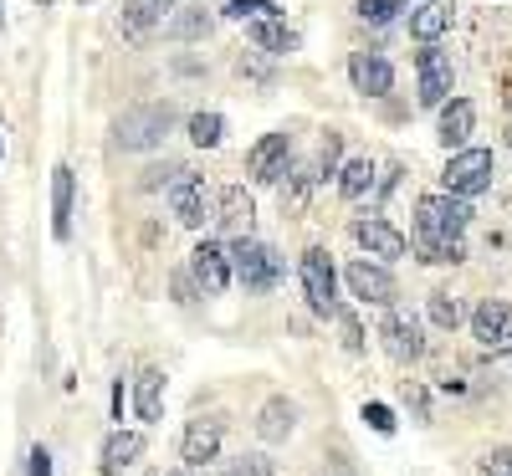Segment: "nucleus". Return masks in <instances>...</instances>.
Instances as JSON below:
<instances>
[{
    "label": "nucleus",
    "instance_id": "nucleus-22",
    "mask_svg": "<svg viewBox=\"0 0 512 476\" xmlns=\"http://www.w3.org/2000/svg\"><path fill=\"white\" fill-rule=\"evenodd\" d=\"M52 236L57 241L72 236V169L67 164L52 169Z\"/></svg>",
    "mask_w": 512,
    "mask_h": 476
},
{
    "label": "nucleus",
    "instance_id": "nucleus-25",
    "mask_svg": "<svg viewBox=\"0 0 512 476\" xmlns=\"http://www.w3.org/2000/svg\"><path fill=\"white\" fill-rule=\"evenodd\" d=\"M246 36L256 41V47H262V52H292L297 47V36L277 21V16H262V21H251L246 26Z\"/></svg>",
    "mask_w": 512,
    "mask_h": 476
},
{
    "label": "nucleus",
    "instance_id": "nucleus-4",
    "mask_svg": "<svg viewBox=\"0 0 512 476\" xmlns=\"http://www.w3.org/2000/svg\"><path fill=\"white\" fill-rule=\"evenodd\" d=\"M231 272H236L251 292H267V287H277V277H282V256H277L267 241L241 236V241H231Z\"/></svg>",
    "mask_w": 512,
    "mask_h": 476
},
{
    "label": "nucleus",
    "instance_id": "nucleus-33",
    "mask_svg": "<svg viewBox=\"0 0 512 476\" xmlns=\"http://www.w3.org/2000/svg\"><path fill=\"white\" fill-rule=\"evenodd\" d=\"M262 11L272 16L277 6H272V0H231V6H226V16H241V21H246V16H262Z\"/></svg>",
    "mask_w": 512,
    "mask_h": 476
},
{
    "label": "nucleus",
    "instance_id": "nucleus-27",
    "mask_svg": "<svg viewBox=\"0 0 512 476\" xmlns=\"http://www.w3.org/2000/svg\"><path fill=\"white\" fill-rule=\"evenodd\" d=\"M415 256L431 262V267H446V262H461L466 246L461 241H441V236H415Z\"/></svg>",
    "mask_w": 512,
    "mask_h": 476
},
{
    "label": "nucleus",
    "instance_id": "nucleus-1",
    "mask_svg": "<svg viewBox=\"0 0 512 476\" xmlns=\"http://www.w3.org/2000/svg\"><path fill=\"white\" fill-rule=\"evenodd\" d=\"M169 128H175V108H169V103H139V108L118 113V123H113V144L128 149V154L159 149V144L169 139Z\"/></svg>",
    "mask_w": 512,
    "mask_h": 476
},
{
    "label": "nucleus",
    "instance_id": "nucleus-3",
    "mask_svg": "<svg viewBox=\"0 0 512 476\" xmlns=\"http://www.w3.org/2000/svg\"><path fill=\"white\" fill-rule=\"evenodd\" d=\"M492 175H497V159H492V149H461V154H451V159H446V175H441V185H446V195L472 200V195L492 190Z\"/></svg>",
    "mask_w": 512,
    "mask_h": 476
},
{
    "label": "nucleus",
    "instance_id": "nucleus-12",
    "mask_svg": "<svg viewBox=\"0 0 512 476\" xmlns=\"http://www.w3.org/2000/svg\"><path fill=\"white\" fill-rule=\"evenodd\" d=\"M287 159H292V134H267L246 154V175L262 180V185H277L287 175Z\"/></svg>",
    "mask_w": 512,
    "mask_h": 476
},
{
    "label": "nucleus",
    "instance_id": "nucleus-13",
    "mask_svg": "<svg viewBox=\"0 0 512 476\" xmlns=\"http://www.w3.org/2000/svg\"><path fill=\"white\" fill-rule=\"evenodd\" d=\"M507 333H512V308L502 297H487L482 308L472 313V338L492 354V349H507Z\"/></svg>",
    "mask_w": 512,
    "mask_h": 476
},
{
    "label": "nucleus",
    "instance_id": "nucleus-19",
    "mask_svg": "<svg viewBox=\"0 0 512 476\" xmlns=\"http://www.w3.org/2000/svg\"><path fill=\"white\" fill-rule=\"evenodd\" d=\"M451 16H456V0H425L420 11H410V36L431 47V41L451 26Z\"/></svg>",
    "mask_w": 512,
    "mask_h": 476
},
{
    "label": "nucleus",
    "instance_id": "nucleus-28",
    "mask_svg": "<svg viewBox=\"0 0 512 476\" xmlns=\"http://www.w3.org/2000/svg\"><path fill=\"white\" fill-rule=\"evenodd\" d=\"M190 139H195L200 149H216V144L226 139V118H221V113H190Z\"/></svg>",
    "mask_w": 512,
    "mask_h": 476
},
{
    "label": "nucleus",
    "instance_id": "nucleus-36",
    "mask_svg": "<svg viewBox=\"0 0 512 476\" xmlns=\"http://www.w3.org/2000/svg\"><path fill=\"white\" fill-rule=\"evenodd\" d=\"M338 323H344V343H349V349H364V333H359V323L344 313V318H338Z\"/></svg>",
    "mask_w": 512,
    "mask_h": 476
},
{
    "label": "nucleus",
    "instance_id": "nucleus-38",
    "mask_svg": "<svg viewBox=\"0 0 512 476\" xmlns=\"http://www.w3.org/2000/svg\"><path fill=\"white\" fill-rule=\"evenodd\" d=\"M507 149H512V128H507Z\"/></svg>",
    "mask_w": 512,
    "mask_h": 476
},
{
    "label": "nucleus",
    "instance_id": "nucleus-18",
    "mask_svg": "<svg viewBox=\"0 0 512 476\" xmlns=\"http://www.w3.org/2000/svg\"><path fill=\"white\" fill-rule=\"evenodd\" d=\"M144 456V436H139V430H113V436L103 441V476H118L123 466H134Z\"/></svg>",
    "mask_w": 512,
    "mask_h": 476
},
{
    "label": "nucleus",
    "instance_id": "nucleus-7",
    "mask_svg": "<svg viewBox=\"0 0 512 476\" xmlns=\"http://www.w3.org/2000/svg\"><path fill=\"white\" fill-rule=\"evenodd\" d=\"M349 292L359 297V302H369V308H395V297H400V282L384 272L379 262H354L349 272Z\"/></svg>",
    "mask_w": 512,
    "mask_h": 476
},
{
    "label": "nucleus",
    "instance_id": "nucleus-20",
    "mask_svg": "<svg viewBox=\"0 0 512 476\" xmlns=\"http://www.w3.org/2000/svg\"><path fill=\"white\" fill-rule=\"evenodd\" d=\"M292 425H297V405L292 400H267L262 405V415H256V436H262L267 446H277V441H287L292 436Z\"/></svg>",
    "mask_w": 512,
    "mask_h": 476
},
{
    "label": "nucleus",
    "instance_id": "nucleus-6",
    "mask_svg": "<svg viewBox=\"0 0 512 476\" xmlns=\"http://www.w3.org/2000/svg\"><path fill=\"white\" fill-rule=\"evenodd\" d=\"M415 77H420V103H425V108H446L451 82H456L451 57H446V52H436V47H425V52L415 57Z\"/></svg>",
    "mask_w": 512,
    "mask_h": 476
},
{
    "label": "nucleus",
    "instance_id": "nucleus-10",
    "mask_svg": "<svg viewBox=\"0 0 512 476\" xmlns=\"http://www.w3.org/2000/svg\"><path fill=\"white\" fill-rule=\"evenodd\" d=\"M221 441H226V420L221 415H200L185 425V441H180V456L185 466H205L221 456Z\"/></svg>",
    "mask_w": 512,
    "mask_h": 476
},
{
    "label": "nucleus",
    "instance_id": "nucleus-24",
    "mask_svg": "<svg viewBox=\"0 0 512 476\" xmlns=\"http://www.w3.org/2000/svg\"><path fill=\"white\" fill-rule=\"evenodd\" d=\"M134 410H139V420H159L164 415V374L159 369H144L134 379Z\"/></svg>",
    "mask_w": 512,
    "mask_h": 476
},
{
    "label": "nucleus",
    "instance_id": "nucleus-14",
    "mask_svg": "<svg viewBox=\"0 0 512 476\" xmlns=\"http://www.w3.org/2000/svg\"><path fill=\"white\" fill-rule=\"evenodd\" d=\"M354 241H359L369 256H384V262H395V256L410 251V241H405L390 221H379V215H364V221H354Z\"/></svg>",
    "mask_w": 512,
    "mask_h": 476
},
{
    "label": "nucleus",
    "instance_id": "nucleus-15",
    "mask_svg": "<svg viewBox=\"0 0 512 476\" xmlns=\"http://www.w3.org/2000/svg\"><path fill=\"white\" fill-rule=\"evenodd\" d=\"M349 77H354V88L364 93V98H384L395 88V67L384 62L379 52H354L349 57Z\"/></svg>",
    "mask_w": 512,
    "mask_h": 476
},
{
    "label": "nucleus",
    "instance_id": "nucleus-21",
    "mask_svg": "<svg viewBox=\"0 0 512 476\" xmlns=\"http://www.w3.org/2000/svg\"><path fill=\"white\" fill-rule=\"evenodd\" d=\"M210 26H216V16H210L205 6H175V16L164 21V36L169 41H205Z\"/></svg>",
    "mask_w": 512,
    "mask_h": 476
},
{
    "label": "nucleus",
    "instance_id": "nucleus-17",
    "mask_svg": "<svg viewBox=\"0 0 512 476\" xmlns=\"http://www.w3.org/2000/svg\"><path fill=\"white\" fill-rule=\"evenodd\" d=\"M472 128H477V108L466 103V98H451V103L441 108V144H446L451 154H461V149H466Z\"/></svg>",
    "mask_w": 512,
    "mask_h": 476
},
{
    "label": "nucleus",
    "instance_id": "nucleus-26",
    "mask_svg": "<svg viewBox=\"0 0 512 476\" xmlns=\"http://www.w3.org/2000/svg\"><path fill=\"white\" fill-rule=\"evenodd\" d=\"M374 185V159H349L344 175H338V190H344V200H364Z\"/></svg>",
    "mask_w": 512,
    "mask_h": 476
},
{
    "label": "nucleus",
    "instance_id": "nucleus-31",
    "mask_svg": "<svg viewBox=\"0 0 512 476\" xmlns=\"http://www.w3.org/2000/svg\"><path fill=\"white\" fill-rule=\"evenodd\" d=\"M364 420L379 430V436H395V410H390V405H379V400L364 405Z\"/></svg>",
    "mask_w": 512,
    "mask_h": 476
},
{
    "label": "nucleus",
    "instance_id": "nucleus-8",
    "mask_svg": "<svg viewBox=\"0 0 512 476\" xmlns=\"http://www.w3.org/2000/svg\"><path fill=\"white\" fill-rule=\"evenodd\" d=\"M379 343H384V354L390 359H400V364H415L420 354H425V338H420V323L410 318V313H384V323H379Z\"/></svg>",
    "mask_w": 512,
    "mask_h": 476
},
{
    "label": "nucleus",
    "instance_id": "nucleus-16",
    "mask_svg": "<svg viewBox=\"0 0 512 476\" xmlns=\"http://www.w3.org/2000/svg\"><path fill=\"white\" fill-rule=\"evenodd\" d=\"M251 215H256V205H251V195H246L241 185H231V190L216 195V226H221L231 241L251 236Z\"/></svg>",
    "mask_w": 512,
    "mask_h": 476
},
{
    "label": "nucleus",
    "instance_id": "nucleus-34",
    "mask_svg": "<svg viewBox=\"0 0 512 476\" xmlns=\"http://www.w3.org/2000/svg\"><path fill=\"white\" fill-rule=\"evenodd\" d=\"M231 476H272V461L267 456H241Z\"/></svg>",
    "mask_w": 512,
    "mask_h": 476
},
{
    "label": "nucleus",
    "instance_id": "nucleus-9",
    "mask_svg": "<svg viewBox=\"0 0 512 476\" xmlns=\"http://www.w3.org/2000/svg\"><path fill=\"white\" fill-rule=\"evenodd\" d=\"M190 272H195V282H200V292H210V297H221L226 287H231V251L226 246H216V241H200L195 251H190Z\"/></svg>",
    "mask_w": 512,
    "mask_h": 476
},
{
    "label": "nucleus",
    "instance_id": "nucleus-2",
    "mask_svg": "<svg viewBox=\"0 0 512 476\" xmlns=\"http://www.w3.org/2000/svg\"><path fill=\"white\" fill-rule=\"evenodd\" d=\"M472 205L461 195H420L415 200V236H441V241H461Z\"/></svg>",
    "mask_w": 512,
    "mask_h": 476
},
{
    "label": "nucleus",
    "instance_id": "nucleus-37",
    "mask_svg": "<svg viewBox=\"0 0 512 476\" xmlns=\"http://www.w3.org/2000/svg\"><path fill=\"white\" fill-rule=\"evenodd\" d=\"M169 476H190V471H169Z\"/></svg>",
    "mask_w": 512,
    "mask_h": 476
},
{
    "label": "nucleus",
    "instance_id": "nucleus-23",
    "mask_svg": "<svg viewBox=\"0 0 512 476\" xmlns=\"http://www.w3.org/2000/svg\"><path fill=\"white\" fill-rule=\"evenodd\" d=\"M164 11H175V6H169V0H123V31L144 36L164 21Z\"/></svg>",
    "mask_w": 512,
    "mask_h": 476
},
{
    "label": "nucleus",
    "instance_id": "nucleus-32",
    "mask_svg": "<svg viewBox=\"0 0 512 476\" xmlns=\"http://www.w3.org/2000/svg\"><path fill=\"white\" fill-rule=\"evenodd\" d=\"M482 471H487V476H512V451H507V446L487 451V456H482Z\"/></svg>",
    "mask_w": 512,
    "mask_h": 476
},
{
    "label": "nucleus",
    "instance_id": "nucleus-30",
    "mask_svg": "<svg viewBox=\"0 0 512 476\" xmlns=\"http://www.w3.org/2000/svg\"><path fill=\"white\" fill-rule=\"evenodd\" d=\"M359 21H374V26H384V21H395L405 6H400V0H359Z\"/></svg>",
    "mask_w": 512,
    "mask_h": 476
},
{
    "label": "nucleus",
    "instance_id": "nucleus-5",
    "mask_svg": "<svg viewBox=\"0 0 512 476\" xmlns=\"http://www.w3.org/2000/svg\"><path fill=\"white\" fill-rule=\"evenodd\" d=\"M169 210L180 215V226H205V221H216V195L205 190L195 169H175L169 175Z\"/></svg>",
    "mask_w": 512,
    "mask_h": 476
},
{
    "label": "nucleus",
    "instance_id": "nucleus-11",
    "mask_svg": "<svg viewBox=\"0 0 512 476\" xmlns=\"http://www.w3.org/2000/svg\"><path fill=\"white\" fill-rule=\"evenodd\" d=\"M303 292H308V302H313V313H333V287H338V272H333V262H328V251H303Z\"/></svg>",
    "mask_w": 512,
    "mask_h": 476
},
{
    "label": "nucleus",
    "instance_id": "nucleus-35",
    "mask_svg": "<svg viewBox=\"0 0 512 476\" xmlns=\"http://www.w3.org/2000/svg\"><path fill=\"white\" fill-rule=\"evenodd\" d=\"M26 461H31V466H26L31 476H52V451H47V446H36Z\"/></svg>",
    "mask_w": 512,
    "mask_h": 476
},
{
    "label": "nucleus",
    "instance_id": "nucleus-29",
    "mask_svg": "<svg viewBox=\"0 0 512 476\" xmlns=\"http://www.w3.org/2000/svg\"><path fill=\"white\" fill-rule=\"evenodd\" d=\"M425 313H431V323H436V328H456V323L466 318V313H461V297H451V292H431Z\"/></svg>",
    "mask_w": 512,
    "mask_h": 476
}]
</instances>
